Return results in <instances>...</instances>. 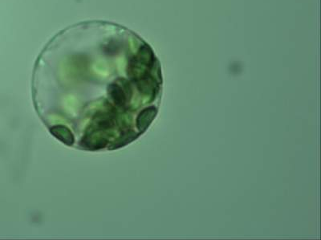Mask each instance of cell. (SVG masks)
<instances>
[{"label":"cell","mask_w":321,"mask_h":240,"mask_svg":"<svg viewBox=\"0 0 321 240\" xmlns=\"http://www.w3.org/2000/svg\"><path fill=\"white\" fill-rule=\"evenodd\" d=\"M157 114V109L154 107H149L143 109L139 114L137 118V129L142 133L145 131L152 122Z\"/></svg>","instance_id":"1"},{"label":"cell","mask_w":321,"mask_h":240,"mask_svg":"<svg viewBox=\"0 0 321 240\" xmlns=\"http://www.w3.org/2000/svg\"><path fill=\"white\" fill-rule=\"evenodd\" d=\"M52 134L57 137L58 139L61 140L64 143L68 145H72L74 142V137L69 129L62 125H57L51 129Z\"/></svg>","instance_id":"2"}]
</instances>
